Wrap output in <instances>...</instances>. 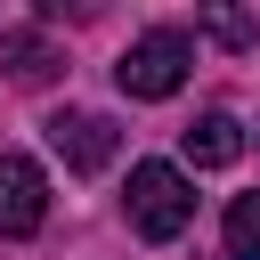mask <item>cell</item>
Wrapping results in <instances>:
<instances>
[{
  "instance_id": "obj_2",
  "label": "cell",
  "mask_w": 260,
  "mask_h": 260,
  "mask_svg": "<svg viewBox=\"0 0 260 260\" xmlns=\"http://www.w3.org/2000/svg\"><path fill=\"white\" fill-rule=\"evenodd\" d=\"M187 65H195V41H187L179 24H154V32H138V41L122 49L114 81H122L130 98H171V89L187 81Z\"/></svg>"
},
{
  "instance_id": "obj_4",
  "label": "cell",
  "mask_w": 260,
  "mask_h": 260,
  "mask_svg": "<svg viewBox=\"0 0 260 260\" xmlns=\"http://www.w3.org/2000/svg\"><path fill=\"white\" fill-rule=\"evenodd\" d=\"M41 219H49V179H41V162L0 154V236L16 244V236H32Z\"/></svg>"
},
{
  "instance_id": "obj_1",
  "label": "cell",
  "mask_w": 260,
  "mask_h": 260,
  "mask_svg": "<svg viewBox=\"0 0 260 260\" xmlns=\"http://www.w3.org/2000/svg\"><path fill=\"white\" fill-rule=\"evenodd\" d=\"M187 219H195L187 171H179V162H138V171H130V228H138L146 244H171V236H187Z\"/></svg>"
},
{
  "instance_id": "obj_8",
  "label": "cell",
  "mask_w": 260,
  "mask_h": 260,
  "mask_svg": "<svg viewBox=\"0 0 260 260\" xmlns=\"http://www.w3.org/2000/svg\"><path fill=\"white\" fill-rule=\"evenodd\" d=\"M203 32L228 41V49H252V16H244V8H203Z\"/></svg>"
},
{
  "instance_id": "obj_5",
  "label": "cell",
  "mask_w": 260,
  "mask_h": 260,
  "mask_svg": "<svg viewBox=\"0 0 260 260\" xmlns=\"http://www.w3.org/2000/svg\"><path fill=\"white\" fill-rule=\"evenodd\" d=\"M179 146H187V162H195V171H228V162L244 154V122L211 106V114H195V122L179 130Z\"/></svg>"
},
{
  "instance_id": "obj_7",
  "label": "cell",
  "mask_w": 260,
  "mask_h": 260,
  "mask_svg": "<svg viewBox=\"0 0 260 260\" xmlns=\"http://www.w3.org/2000/svg\"><path fill=\"white\" fill-rule=\"evenodd\" d=\"M228 260H260V195L228 203Z\"/></svg>"
},
{
  "instance_id": "obj_6",
  "label": "cell",
  "mask_w": 260,
  "mask_h": 260,
  "mask_svg": "<svg viewBox=\"0 0 260 260\" xmlns=\"http://www.w3.org/2000/svg\"><path fill=\"white\" fill-rule=\"evenodd\" d=\"M0 57H8V73H16V81H49V65H57L41 32H0Z\"/></svg>"
},
{
  "instance_id": "obj_3",
  "label": "cell",
  "mask_w": 260,
  "mask_h": 260,
  "mask_svg": "<svg viewBox=\"0 0 260 260\" xmlns=\"http://www.w3.org/2000/svg\"><path fill=\"white\" fill-rule=\"evenodd\" d=\"M49 146H57V162L65 171H106L114 154H122V130L106 122V114H81V106H65V114H49Z\"/></svg>"
}]
</instances>
